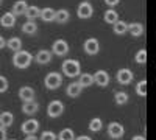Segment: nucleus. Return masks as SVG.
<instances>
[{"mask_svg": "<svg viewBox=\"0 0 156 140\" xmlns=\"http://www.w3.org/2000/svg\"><path fill=\"white\" fill-rule=\"evenodd\" d=\"M34 59V56H31L30 52H25V50H20V52H16L14 56H12V66L19 70H25L28 69L31 61Z\"/></svg>", "mask_w": 156, "mask_h": 140, "instance_id": "f257e3e1", "label": "nucleus"}, {"mask_svg": "<svg viewBox=\"0 0 156 140\" xmlns=\"http://www.w3.org/2000/svg\"><path fill=\"white\" fill-rule=\"evenodd\" d=\"M61 70H62V73L66 76H69V78H75V76L81 75V66H80V62H78L76 59H66V61H62Z\"/></svg>", "mask_w": 156, "mask_h": 140, "instance_id": "f03ea898", "label": "nucleus"}, {"mask_svg": "<svg viewBox=\"0 0 156 140\" xmlns=\"http://www.w3.org/2000/svg\"><path fill=\"white\" fill-rule=\"evenodd\" d=\"M62 84V76L61 73L58 72H50L45 75L44 78V86L48 89V90H56V89H59Z\"/></svg>", "mask_w": 156, "mask_h": 140, "instance_id": "7ed1b4c3", "label": "nucleus"}, {"mask_svg": "<svg viewBox=\"0 0 156 140\" xmlns=\"http://www.w3.org/2000/svg\"><path fill=\"white\" fill-rule=\"evenodd\" d=\"M62 112H64L62 101L53 100V101H50V103H48V106H47V115H48L50 118H58V117H61Z\"/></svg>", "mask_w": 156, "mask_h": 140, "instance_id": "20e7f679", "label": "nucleus"}, {"mask_svg": "<svg viewBox=\"0 0 156 140\" xmlns=\"http://www.w3.org/2000/svg\"><path fill=\"white\" fill-rule=\"evenodd\" d=\"M108 135L111 138H115V140H119L125 135V128H123V125L119 123V121H111L108 125Z\"/></svg>", "mask_w": 156, "mask_h": 140, "instance_id": "39448f33", "label": "nucleus"}, {"mask_svg": "<svg viewBox=\"0 0 156 140\" xmlns=\"http://www.w3.org/2000/svg\"><path fill=\"white\" fill-rule=\"evenodd\" d=\"M92 14H94V8H92V5H90L87 0H86V2H81L80 5H78V8H76L78 19H90Z\"/></svg>", "mask_w": 156, "mask_h": 140, "instance_id": "423d86ee", "label": "nucleus"}, {"mask_svg": "<svg viewBox=\"0 0 156 140\" xmlns=\"http://www.w3.org/2000/svg\"><path fill=\"white\" fill-rule=\"evenodd\" d=\"M83 48L89 56H94L100 52V42H98V39H95V37H89V39L84 41Z\"/></svg>", "mask_w": 156, "mask_h": 140, "instance_id": "0eeeda50", "label": "nucleus"}, {"mask_svg": "<svg viewBox=\"0 0 156 140\" xmlns=\"http://www.w3.org/2000/svg\"><path fill=\"white\" fill-rule=\"evenodd\" d=\"M51 53L56 56H66L69 53V44L64 39H56L51 45Z\"/></svg>", "mask_w": 156, "mask_h": 140, "instance_id": "6e6552de", "label": "nucleus"}, {"mask_svg": "<svg viewBox=\"0 0 156 140\" xmlns=\"http://www.w3.org/2000/svg\"><path fill=\"white\" fill-rule=\"evenodd\" d=\"M133 78H134V75H133V72L129 70V69H120L119 72L115 73L117 83L122 84V86H128L129 83L133 81Z\"/></svg>", "mask_w": 156, "mask_h": 140, "instance_id": "1a4fd4ad", "label": "nucleus"}, {"mask_svg": "<svg viewBox=\"0 0 156 140\" xmlns=\"http://www.w3.org/2000/svg\"><path fill=\"white\" fill-rule=\"evenodd\" d=\"M39 129V121L34 120V118H30V120H25L20 126V131L25 134V135H30V134H34L37 132Z\"/></svg>", "mask_w": 156, "mask_h": 140, "instance_id": "9d476101", "label": "nucleus"}, {"mask_svg": "<svg viewBox=\"0 0 156 140\" xmlns=\"http://www.w3.org/2000/svg\"><path fill=\"white\" fill-rule=\"evenodd\" d=\"M94 83L100 87H106L109 84V75L105 70H97L94 73Z\"/></svg>", "mask_w": 156, "mask_h": 140, "instance_id": "9b49d317", "label": "nucleus"}, {"mask_svg": "<svg viewBox=\"0 0 156 140\" xmlns=\"http://www.w3.org/2000/svg\"><path fill=\"white\" fill-rule=\"evenodd\" d=\"M19 98L27 103V101H34V89L30 86H23L19 89Z\"/></svg>", "mask_w": 156, "mask_h": 140, "instance_id": "f8f14e48", "label": "nucleus"}, {"mask_svg": "<svg viewBox=\"0 0 156 140\" xmlns=\"http://www.w3.org/2000/svg\"><path fill=\"white\" fill-rule=\"evenodd\" d=\"M51 56H53V53L48 52V50H39V52L36 53V56H34V61L41 66H45V64H50Z\"/></svg>", "mask_w": 156, "mask_h": 140, "instance_id": "ddd939ff", "label": "nucleus"}, {"mask_svg": "<svg viewBox=\"0 0 156 140\" xmlns=\"http://www.w3.org/2000/svg\"><path fill=\"white\" fill-rule=\"evenodd\" d=\"M28 6H30V5L25 2V0H17V2H14V5H12L11 12H12V14H14L16 17H17V16H23Z\"/></svg>", "mask_w": 156, "mask_h": 140, "instance_id": "4468645a", "label": "nucleus"}, {"mask_svg": "<svg viewBox=\"0 0 156 140\" xmlns=\"http://www.w3.org/2000/svg\"><path fill=\"white\" fill-rule=\"evenodd\" d=\"M0 25L3 28H12L16 25V16L12 12H5V14L0 17Z\"/></svg>", "mask_w": 156, "mask_h": 140, "instance_id": "2eb2a0df", "label": "nucleus"}, {"mask_svg": "<svg viewBox=\"0 0 156 140\" xmlns=\"http://www.w3.org/2000/svg\"><path fill=\"white\" fill-rule=\"evenodd\" d=\"M12 123H14V115H12V112H9V111L0 112V126L9 128Z\"/></svg>", "mask_w": 156, "mask_h": 140, "instance_id": "dca6fc26", "label": "nucleus"}, {"mask_svg": "<svg viewBox=\"0 0 156 140\" xmlns=\"http://www.w3.org/2000/svg\"><path fill=\"white\" fill-rule=\"evenodd\" d=\"M81 92H83V87H81L80 83H72V84H69V87L66 89V94H67V97H70V98L80 97Z\"/></svg>", "mask_w": 156, "mask_h": 140, "instance_id": "f3484780", "label": "nucleus"}, {"mask_svg": "<svg viewBox=\"0 0 156 140\" xmlns=\"http://www.w3.org/2000/svg\"><path fill=\"white\" fill-rule=\"evenodd\" d=\"M37 111H39V104L36 101H27V103L22 104V112L25 115H34Z\"/></svg>", "mask_w": 156, "mask_h": 140, "instance_id": "a211bd4d", "label": "nucleus"}, {"mask_svg": "<svg viewBox=\"0 0 156 140\" xmlns=\"http://www.w3.org/2000/svg\"><path fill=\"white\" fill-rule=\"evenodd\" d=\"M6 47L11 50V52H20L22 50V41L19 39V37H11V39L6 41Z\"/></svg>", "mask_w": 156, "mask_h": 140, "instance_id": "6ab92c4d", "label": "nucleus"}, {"mask_svg": "<svg viewBox=\"0 0 156 140\" xmlns=\"http://www.w3.org/2000/svg\"><path fill=\"white\" fill-rule=\"evenodd\" d=\"M37 31V23L34 22V20H27L23 25H22V33H25V34H34Z\"/></svg>", "mask_w": 156, "mask_h": 140, "instance_id": "aec40b11", "label": "nucleus"}, {"mask_svg": "<svg viewBox=\"0 0 156 140\" xmlns=\"http://www.w3.org/2000/svg\"><path fill=\"white\" fill-rule=\"evenodd\" d=\"M87 128H89V131H90V132H100V131L103 129V121H101V118L94 117L92 120L89 121Z\"/></svg>", "mask_w": 156, "mask_h": 140, "instance_id": "412c9836", "label": "nucleus"}, {"mask_svg": "<svg viewBox=\"0 0 156 140\" xmlns=\"http://www.w3.org/2000/svg\"><path fill=\"white\" fill-rule=\"evenodd\" d=\"M128 31H129V34H131V36L139 37V36L144 34V27H142L140 23L134 22V23H129V25H128Z\"/></svg>", "mask_w": 156, "mask_h": 140, "instance_id": "4be33fe9", "label": "nucleus"}, {"mask_svg": "<svg viewBox=\"0 0 156 140\" xmlns=\"http://www.w3.org/2000/svg\"><path fill=\"white\" fill-rule=\"evenodd\" d=\"M55 16H56V11L55 9H51V8L41 9V19L44 22H53L55 20Z\"/></svg>", "mask_w": 156, "mask_h": 140, "instance_id": "5701e85b", "label": "nucleus"}, {"mask_svg": "<svg viewBox=\"0 0 156 140\" xmlns=\"http://www.w3.org/2000/svg\"><path fill=\"white\" fill-rule=\"evenodd\" d=\"M112 31H114L115 34H119V36L125 34V33L128 31V23H125L123 20H117V22L112 25Z\"/></svg>", "mask_w": 156, "mask_h": 140, "instance_id": "b1692460", "label": "nucleus"}, {"mask_svg": "<svg viewBox=\"0 0 156 140\" xmlns=\"http://www.w3.org/2000/svg\"><path fill=\"white\" fill-rule=\"evenodd\" d=\"M25 16H27L28 20H34L37 17H41V9H39L37 6H34V5H31V6L27 8V11H25Z\"/></svg>", "mask_w": 156, "mask_h": 140, "instance_id": "393cba45", "label": "nucleus"}, {"mask_svg": "<svg viewBox=\"0 0 156 140\" xmlns=\"http://www.w3.org/2000/svg\"><path fill=\"white\" fill-rule=\"evenodd\" d=\"M55 20L58 23H66L70 20V12L67 9H58L56 11V16H55Z\"/></svg>", "mask_w": 156, "mask_h": 140, "instance_id": "a878e982", "label": "nucleus"}, {"mask_svg": "<svg viewBox=\"0 0 156 140\" xmlns=\"http://www.w3.org/2000/svg\"><path fill=\"white\" fill-rule=\"evenodd\" d=\"M78 83L81 84L83 89H84V87H89V86H92V84H94V75H90V73H81Z\"/></svg>", "mask_w": 156, "mask_h": 140, "instance_id": "bb28decb", "label": "nucleus"}, {"mask_svg": "<svg viewBox=\"0 0 156 140\" xmlns=\"http://www.w3.org/2000/svg\"><path fill=\"white\" fill-rule=\"evenodd\" d=\"M114 101L117 106H123L128 103V94L123 92V90H119V92H114Z\"/></svg>", "mask_w": 156, "mask_h": 140, "instance_id": "cd10ccee", "label": "nucleus"}, {"mask_svg": "<svg viewBox=\"0 0 156 140\" xmlns=\"http://www.w3.org/2000/svg\"><path fill=\"white\" fill-rule=\"evenodd\" d=\"M103 19H105V22H106V23L114 25L117 20H119V14L115 12V9H106V12L103 14Z\"/></svg>", "mask_w": 156, "mask_h": 140, "instance_id": "c85d7f7f", "label": "nucleus"}, {"mask_svg": "<svg viewBox=\"0 0 156 140\" xmlns=\"http://www.w3.org/2000/svg\"><path fill=\"white\" fill-rule=\"evenodd\" d=\"M76 137H75V132H73V129H70V128H64V129H61L59 131V134H58V140H75Z\"/></svg>", "mask_w": 156, "mask_h": 140, "instance_id": "c756f323", "label": "nucleus"}, {"mask_svg": "<svg viewBox=\"0 0 156 140\" xmlns=\"http://www.w3.org/2000/svg\"><path fill=\"white\" fill-rule=\"evenodd\" d=\"M136 94L139 97H145L147 95V81L145 80H140L137 84H136Z\"/></svg>", "mask_w": 156, "mask_h": 140, "instance_id": "7c9ffc66", "label": "nucleus"}, {"mask_svg": "<svg viewBox=\"0 0 156 140\" xmlns=\"http://www.w3.org/2000/svg\"><path fill=\"white\" fill-rule=\"evenodd\" d=\"M136 62L137 64H145L147 62V50L145 48H140L136 53Z\"/></svg>", "mask_w": 156, "mask_h": 140, "instance_id": "2f4dec72", "label": "nucleus"}, {"mask_svg": "<svg viewBox=\"0 0 156 140\" xmlns=\"http://www.w3.org/2000/svg\"><path fill=\"white\" fill-rule=\"evenodd\" d=\"M8 87H9V83H8V80L5 78L3 75H0V94L6 92V90H8Z\"/></svg>", "mask_w": 156, "mask_h": 140, "instance_id": "473e14b6", "label": "nucleus"}, {"mask_svg": "<svg viewBox=\"0 0 156 140\" xmlns=\"http://www.w3.org/2000/svg\"><path fill=\"white\" fill-rule=\"evenodd\" d=\"M39 140H56V134L51 131H44L41 137H39Z\"/></svg>", "mask_w": 156, "mask_h": 140, "instance_id": "72a5a7b5", "label": "nucleus"}, {"mask_svg": "<svg viewBox=\"0 0 156 140\" xmlns=\"http://www.w3.org/2000/svg\"><path fill=\"white\" fill-rule=\"evenodd\" d=\"M8 132H6V128H3V126H0V140H8L6 138Z\"/></svg>", "mask_w": 156, "mask_h": 140, "instance_id": "f704fd0d", "label": "nucleus"}, {"mask_svg": "<svg viewBox=\"0 0 156 140\" xmlns=\"http://www.w3.org/2000/svg\"><path fill=\"white\" fill-rule=\"evenodd\" d=\"M119 2H120V0H105V3L108 6H115V5H119Z\"/></svg>", "mask_w": 156, "mask_h": 140, "instance_id": "c9c22d12", "label": "nucleus"}, {"mask_svg": "<svg viewBox=\"0 0 156 140\" xmlns=\"http://www.w3.org/2000/svg\"><path fill=\"white\" fill-rule=\"evenodd\" d=\"M23 140H39V137L36 134H30V135H25Z\"/></svg>", "mask_w": 156, "mask_h": 140, "instance_id": "e433bc0d", "label": "nucleus"}, {"mask_svg": "<svg viewBox=\"0 0 156 140\" xmlns=\"http://www.w3.org/2000/svg\"><path fill=\"white\" fill-rule=\"evenodd\" d=\"M5 47H6V41L3 39L2 36H0V50H2V48H5Z\"/></svg>", "mask_w": 156, "mask_h": 140, "instance_id": "4c0bfd02", "label": "nucleus"}, {"mask_svg": "<svg viewBox=\"0 0 156 140\" xmlns=\"http://www.w3.org/2000/svg\"><path fill=\"white\" fill-rule=\"evenodd\" d=\"M75 140H92L89 135H80V137H76Z\"/></svg>", "mask_w": 156, "mask_h": 140, "instance_id": "58836bf2", "label": "nucleus"}, {"mask_svg": "<svg viewBox=\"0 0 156 140\" xmlns=\"http://www.w3.org/2000/svg\"><path fill=\"white\" fill-rule=\"evenodd\" d=\"M131 140H147V138H145L144 135H134V137H133Z\"/></svg>", "mask_w": 156, "mask_h": 140, "instance_id": "ea45409f", "label": "nucleus"}, {"mask_svg": "<svg viewBox=\"0 0 156 140\" xmlns=\"http://www.w3.org/2000/svg\"><path fill=\"white\" fill-rule=\"evenodd\" d=\"M8 140H16V138H8Z\"/></svg>", "mask_w": 156, "mask_h": 140, "instance_id": "a19ab883", "label": "nucleus"}, {"mask_svg": "<svg viewBox=\"0 0 156 140\" xmlns=\"http://www.w3.org/2000/svg\"><path fill=\"white\" fill-rule=\"evenodd\" d=\"M2 2H3V0H0V5H2Z\"/></svg>", "mask_w": 156, "mask_h": 140, "instance_id": "79ce46f5", "label": "nucleus"}]
</instances>
